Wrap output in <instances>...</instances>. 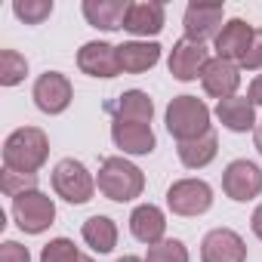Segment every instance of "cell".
<instances>
[{"label":"cell","mask_w":262,"mask_h":262,"mask_svg":"<svg viewBox=\"0 0 262 262\" xmlns=\"http://www.w3.org/2000/svg\"><path fill=\"white\" fill-rule=\"evenodd\" d=\"M47 158H50V139L37 126H22L16 133H10V139L4 142V167L13 173L37 176Z\"/></svg>","instance_id":"cell-1"},{"label":"cell","mask_w":262,"mask_h":262,"mask_svg":"<svg viewBox=\"0 0 262 262\" xmlns=\"http://www.w3.org/2000/svg\"><path fill=\"white\" fill-rule=\"evenodd\" d=\"M145 188V176L136 164H129L126 158H105L102 167H99V191L108 198V201H117V204H126L139 198Z\"/></svg>","instance_id":"cell-2"},{"label":"cell","mask_w":262,"mask_h":262,"mask_svg":"<svg viewBox=\"0 0 262 262\" xmlns=\"http://www.w3.org/2000/svg\"><path fill=\"white\" fill-rule=\"evenodd\" d=\"M167 129L179 142H191L210 133V108L198 96H176L167 105Z\"/></svg>","instance_id":"cell-3"},{"label":"cell","mask_w":262,"mask_h":262,"mask_svg":"<svg viewBox=\"0 0 262 262\" xmlns=\"http://www.w3.org/2000/svg\"><path fill=\"white\" fill-rule=\"evenodd\" d=\"M13 216H16V222H19V228H22L25 234H40V231H47V228L53 225V219H56V204H53V198H47L43 191L31 188V191L13 198Z\"/></svg>","instance_id":"cell-4"},{"label":"cell","mask_w":262,"mask_h":262,"mask_svg":"<svg viewBox=\"0 0 262 262\" xmlns=\"http://www.w3.org/2000/svg\"><path fill=\"white\" fill-rule=\"evenodd\" d=\"M53 188H56V194H59L62 201H68V204H86V201L93 198V191H96V182H93L90 170H86L80 161L65 158V161H59L56 170H53Z\"/></svg>","instance_id":"cell-5"},{"label":"cell","mask_w":262,"mask_h":262,"mask_svg":"<svg viewBox=\"0 0 262 262\" xmlns=\"http://www.w3.org/2000/svg\"><path fill=\"white\" fill-rule=\"evenodd\" d=\"M167 207L176 216H201L213 207V188L204 179H179L167 191Z\"/></svg>","instance_id":"cell-6"},{"label":"cell","mask_w":262,"mask_h":262,"mask_svg":"<svg viewBox=\"0 0 262 262\" xmlns=\"http://www.w3.org/2000/svg\"><path fill=\"white\" fill-rule=\"evenodd\" d=\"M207 62H210L207 43H201V40L182 37V40H176L173 50H170V74H173L176 80H182V83L198 80V77L204 74Z\"/></svg>","instance_id":"cell-7"},{"label":"cell","mask_w":262,"mask_h":262,"mask_svg":"<svg viewBox=\"0 0 262 262\" xmlns=\"http://www.w3.org/2000/svg\"><path fill=\"white\" fill-rule=\"evenodd\" d=\"M74 99V90H71V80L59 71H47L37 77L34 83V105L43 111V114H62Z\"/></svg>","instance_id":"cell-8"},{"label":"cell","mask_w":262,"mask_h":262,"mask_svg":"<svg viewBox=\"0 0 262 262\" xmlns=\"http://www.w3.org/2000/svg\"><path fill=\"white\" fill-rule=\"evenodd\" d=\"M222 188L231 201H253L262 191V170L253 161H231L222 173Z\"/></svg>","instance_id":"cell-9"},{"label":"cell","mask_w":262,"mask_h":262,"mask_svg":"<svg viewBox=\"0 0 262 262\" xmlns=\"http://www.w3.org/2000/svg\"><path fill=\"white\" fill-rule=\"evenodd\" d=\"M201 83H204L207 96L225 102V99H231V96L237 93V86H241V65L216 56V59L207 62V68H204V74H201Z\"/></svg>","instance_id":"cell-10"},{"label":"cell","mask_w":262,"mask_h":262,"mask_svg":"<svg viewBox=\"0 0 262 262\" xmlns=\"http://www.w3.org/2000/svg\"><path fill=\"white\" fill-rule=\"evenodd\" d=\"M201 262H247V244L231 228H216L201 244Z\"/></svg>","instance_id":"cell-11"},{"label":"cell","mask_w":262,"mask_h":262,"mask_svg":"<svg viewBox=\"0 0 262 262\" xmlns=\"http://www.w3.org/2000/svg\"><path fill=\"white\" fill-rule=\"evenodd\" d=\"M222 16H225V7L222 4H188L185 19H182L185 37L201 40V43H207L210 37L216 40V34L222 31L219 28L222 25Z\"/></svg>","instance_id":"cell-12"},{"label":"cell","mask_w":262,"mask_h":262,"mask_svg":"<svg viewBox=\"0 0 262 262\" xmlns=\"http://www.w3.org/2000/svg\"><path fill=\"white\" fill-rule=\"evenodd\" d=\"M77 65L83 74L90 77H117L120 74V59H117V47L105 43V40H90L80 47L77 53Z\"/></svg>","instance_id":"cell-13"},{"label":"cell","mask_w":262,"mask_h":262,"mask_svg":"<svg viewBox=\"0 0 262 262\" xmlns=\"http://www.w3.org/2000/svg\"><path fill=\"white\" fill-rule=\"evenodd\" d=\"M164 4L158 0H139V4H129L126 16H123V28L136 37H155L164 31Z\"/></svg>","instance_id":"cell-14"},{"label":"cell","mask_w":262,"mask_h":262,"mask_svg":"<svg viewBox=\"0 0 262 262\" xmlns=\"http://www.w3.org/2000/svg\"><path fill=\"white\" fill-rule=\"evenodd\" d=\"M111 139L123 155H151L158 139L151 123H126V120H114L111 123Z\"/></svg>","instance_id":"cell-15"},{"label":"cell","mask_w":262,"mask_h":262,"mask_svg":"<svg viewBox=\"0 0 262 262\" xmlns=\"http://www.w3.org/2000/svg\"><path fill=\"white\" fill-rule=\"evenodd\" d=\"M250 40H253V25L244 19H228L216 34V56L228 62H241L250 50Z\"/></svg>","instance_id":"cell-16"},{"label":"cell","mask_w":262,"mask_h":262,"mask_svg":"<svg viewBox=\"0 0 262 262\" xmlns=\"http://www.w3.org/2000/svg\"><path fill=\"white\" fill-rule=\"evenodd\" d=\"M129 231H133L136 241L155 247L164 241V231H167V216L161 207L155 204H139L133 213H129Z\"/></svg>","instance_id":"cell-17"},{"label":"cell","mask_w":262,"mask_h":262,"mask_svg":"<svg viewBox=\"0 0 262 262\" xmlns=\"http://www.w3.org/2000/svg\"><path fill=\"white\" fill-rule=\"evenodd\" d=\"M114 120H126V123H151L155 117V102L148 93L142 90H126L117 96V102L111 105Z\"/></svg>","instance_id":"cell-18"},{"label":"cell","mask_w":262,"mask_h":262,"mask_svg":"<svg viewBox=\"0 0 262 262\" xmlns=\"http://www.w3.org/2000/svg\"><path fill=\"white\" fill-rule=\"evenodd\" d=\"M117 59H120V71L142 74L161 62V47L148 43V40H129V43L117 47Z\"/></svg>","instance_id":"cell-19"},{"label":"cell","mask_w":262,"mask_h":262,"mask_svg":"<svg viewBox=\"0 0 262 262\" xmlns=\"http://www.w3.org/2000/svg\"><path fill=\"white\" fill-rule=\"evenodd\" d=\"M216 117L222 120L225 129L231 133H247V129H256V105L244 96H231L225 102L216 105Z\"/></svg>","instance_id":"cell-20"},{"label":"cell","mask_w":262,"mask_h":262,"mask_svg":"<svg viewBox=\"0 0 262 262\" xmlns=\"http://www.w3.org/2000/svg\"><path fill=\"white\" fill-rule=\"evenodd\" d=\"M126 7L123 0H83V19L93 25V28H102V31H117L123 28V16H126Z\"/></svg>","instance_id":"cell-21"},{"label":"cell","mask_w":262,"mask_h":262,"mask_svg":"<svg viewBox=\"0 0 262 262\" xmlns=\"http://www.w3.org/2000/svg\"><path fill=\"white\" fill-rule=\"evenodd\" d=\"M216 151H219V139H216L213 129H210L207 136H201V139L179 142V161H182L188 170H201V167H207V164L216 158Z\"/></svg>","instance_id":"cell-22"},{"label":"cell","mask_w":262,"mask_h":262,"mask_svg":"<svg viewBox=\"0 0 262 262\" xmlns=\"http://www.w3.org/2000/svg\"><path fill=\"white\" fill-rule=\"evenodd\" d=\"M83 241L96 250V253H111L117 247V225L108 216H90L83 222Z\"/></svg>","instance_id":"cell-23"},{"label":"cell","mask_w":262,"mask_h":262,"mask_svg":"<svg viewBox=\"0 0 262 262\" xmlns=\"http://www.w3.org/2000/svg\"><path fill=\"white\" fill-rule=\"evenodd\" d=\"M25 74H28V62H25V56H19L16 50H4V53H0V83H4V86H16V83H22Z\"/></svg>","instance_id":"cell-24"},{"label":"cell","mask_w":262,"mask_h":262,"mask_svg":"<svg viewBox=\"0 0 262 262\" xmlns=\"http://www.w3.org/2000/svg\"><path fill=\"white\" fill-rule=\"evenodd\" d=\"M13 13L25 22V25H40L43 19L53 16V0H16Z\"/></svg>","instance_id":"cell-25"},{"label":"cell","mask_w":262,"mask_h":262,"mask_svg":"<svg viewBox=\"0 0 262 262\" xmlns=\"http://www.w3.org/2000/svg\"><path fill=\"white\" fill-rule=\"evenodd\" d=\"M77 259H80V250L68 237H56L40 250V262H77Z\"/></svg>","instance_id":"cell-26"},{"label":"cell","mask_w":262,"mask_h":262,"mask_svg":"<svg viewBox=\"0 0 262 262\" xmlns=\"http://www.w3.org/2000/svg\"><path fill=\"white\" fill-rule=\"evenodd\" d=\"M145 262H188V250L182 241H161V244L148 247Z\"/></svg>","instance_id":"cell-27"},{"label":"cell","mask_w":262,"mask_h":262,"mask_svg":"<svg viewBox=\"0 0 262 262\" xmlns=\"http://www.w3.org/2000/svg\"><path fill=\"white\" fill-rule=\"evenodd\" d=\"M37 185V176H25V173H13V170H4V179H0V188L4 194L16 198V194H25Z\"/></svg>","instance_id":"cell-28"},{"label":"cell","mask_w":262,"mask_h":262,"mask_svg":"<svg viewBox=\"0 0 262 262\" xmlns=\"http://www.w3.org/2000/svg\"><path fill=\"white\" fill-rule=\"evenodd\" d=\"M241 68H247V71H259V68H262V28L253 31L250 50H247V56L241 59Z\"/></svg>","instance_id":"cell-29"},{"label":"cell","mask_w":262,"mask_h":262,"mask_svg":"<svg viewBox=\"0 0 262 262\" xmlns=\"http://www.w3.org/2000/svg\"><path fill=\"white\" fill-rule=\"evenodd\" d=\"M0 262H31V253H28V247H22L16 241H7L0 247Z\"/></svg>","instance_id":"cell-30"},{"label":"cell","mask_w":262,"mask_h":262,"mask_svg":"<svg viewBox=\"0 0 262 262\" xmlns=\"http://www.w3.org/2000/svg\"><path fill=\"white\" fill-rule=\"evenodd\" d=\"M247 99H250L253 105H262V74L250 83V96H247Z\"/></svg>","instance_id":"cell-31"},{"label":"cell","mask_w":262,"mask_h":262,"mask_svg":"<svg viewBox=\"0 0 262 262\" xmlns=\"http://www.w3.org/2000/svg\"><path fill=\"white\" fill-rule=\"evenodd\" d=\"M250 225H253V234H256V237L262 241V204H259V207L253 210V219H250Z\"/></svg>","instance_id":"cell-32"},{"label":"cell","mask_w":262,"mask_h":262,"mask_svg":"<svg viewBox=\"0 0 262 262\" xmlns=\"http://www.w3.org/2000/svg\"><path fill=\"white\" fill-rule=\"evenodd\" d=\"M253 139H256V148H259V155H262V120L256 123V133H253Z\"/></svg>","instance_id":"cell-33"},{"label":"cell","mask_w":262,"mask_h":262,"mask_svg":"<svg viewBox=\"0 0 262 262\" xmlns=\"http://www.w3.org/2000/svg\"><path fill=\"white\" fill-rule=\"evenodd\" d=\"M117 262H145V259H139V256H120Z\"/></svg>","instance_id":"cell-34"},{"label":"cell","mask_w":262,"mask_h":262,"mask_svg":"<svg viewBox=\"0 0 262 262\" xmlns=\"http://www.w3.org/2000/svg\"><path fill=\"white\" fill-rule=\"evenodd\" d=\"M77 262H93V259H90V256H83V253H80V259H77Z\"/></svg>","instance_id":"cell-35"}]
</instances>
